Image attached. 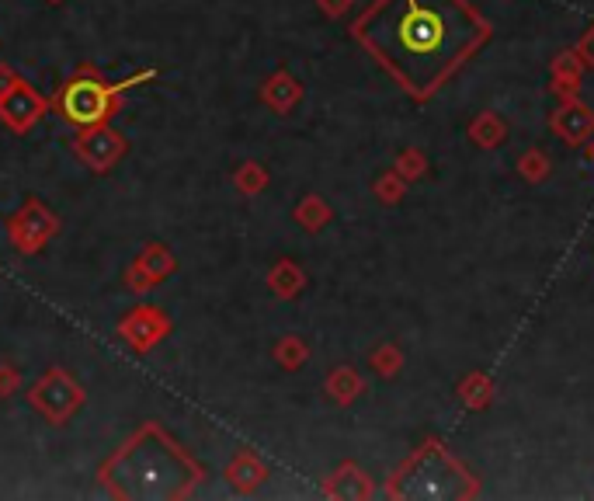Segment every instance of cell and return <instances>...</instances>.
<instances>
[{"label":"cell","mask_w":594,"mask_h":501,"mask_svg":"<svg viewBox=\"0 0 594 501\" xmlns=\"http://www.w3.org/2000/svg\"><path fill=\"white\" fill-rule=\"evenodd\" d=\"M358 35L403 84L431 91L483 39V25L462 0H383Z\"/></svg>","instance_id":"obj_1"},{"label":"cell","mask_w":594,"mask_h":501,"mask_svg":"<svg viewBox=\"0 0 594 501\" xmlns=\"http://www.w3.org/2000/svg\"><path fill=\"white\" fill-rule=\"evenodd\" d=\"M63 112L73 122H98L108 112V91L94 81H77L66 87L63 94Z\"/></svg>","instance_id":"obj_2"}]
</instances>
